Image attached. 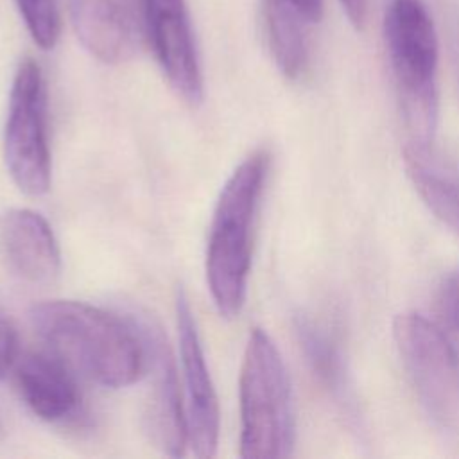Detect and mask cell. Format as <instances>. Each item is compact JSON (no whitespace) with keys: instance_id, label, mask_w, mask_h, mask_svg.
Segmentation results:
<instances>
[{"instance_id":"1","label":"cell","mask_w":459,"mask_h":459,"mask_svg":"<svg viewBox=\"0 0 459 459\" xmlns=\"http://www.w3.org/2000/svg\"><path fill=\"white\" fill-rule=\"evenodd\" d=\"M29 317L45 346L84 380L118 389L145 373V342L133 317L72 299L38 303Z\"/></svg>"},{"instance_id":"2","label":"cell","mask_w":459,"mask_h":459,"mask_svg":"<svg viewBox=\"0 0 459 459\" xmlns=\"http://www.w3.org/2000/svg\"><path fill=\"white\" fill-rule=\"evenodd\" d=\"M269 172V154L255 151L221 188L206 240V283L222 317L233 319L246 303L253 228Z\"/></svg>"},{"instance_id":"3","label":"cell","mask_w":459,"mask_h":459,"mask_svg":"<svg viewBox=\"0 0 459 459\" xmlns=\"http://www.w3.org/2000/svg\"><path fill=\"white\" fill-rule=\"evenodd\" d=\"M384 43L409 143L432 145L439 115V43L427 5L421 0H391Z\"/></svg>"},{"instance_id":"4","label":"cell","mask_w":459,"mask_h":459,"mask_svg":"<svg viewBox=\"0 0 459 459\" xmlns=\"http://www.w3.org/2000/svg\"><path fill=\"white\" fill-rule=\"evenodd\" d=\"M238 455L278 459L292 452L296 437L292 389L280 350L267 332L253 328L238 377Z\"/></svg>"},{"instance_id":"5","label":"cell","mask_w":459,"mask_h":459,"mask_svg":"<svg viewBox=\"0 0 459 459\" xmlns=\"http://www.w3.org/2000/svg\"><path fill=\"white\" fill-rule=\"evenodd\" d=\"M4 160L14 185L27 195L50 188L47 84L41 66L27 57L14 74L4 127Z\"/></svg>"},{"instance_id":"6","label":"cell","mask_w":459,"mask_h":459,"mask_svg":"<svg viewBox=\"0 0 459 459\" xmlns=\"http://www.w3.org/2000/svg\"><path fill=\"white\" fill-rule=\"evenodd\" d=\"M402 366L429 418L441 429L459 427V355L441 328L418 312L393 323Z\"/></svg>"},{"instance_id":"7","label":"cell","mask_w":459,"mask_h":459,"mask_svg":"<svg viewBox=\"0 0 459 459\" xmlns=\"http://www.w3.org/2000/svg\"><path fill=\"white\" fill-rule=\"evenodd\" d=\"M145 342V373L149 389L143 402V430L161 454L185 455L188 446L186 411L178 378L174 355L158 326L145 319H133Z\"/></svg>"},{"instance_id":"8","label":"cell","mask_w":459,"mask_h":459,"mask_svg":"<svg viewBox=\"0 0 459 459\" xmlns=\"http://www.w3.org/2000/svg\"><path fill=\"white\" fill-rule=\"evenodd\" d=\"M176 328L186 411L188 446L199 459L217 454L221 412L215 385L204 359L197 323L183 289L176 292Z\"/></svg>"},{"instance_id":"9","label":"cell","mask_w":459,"mask_h":459,"mask_svg":"<svg viewBox=\"0 0 459 459\" xmlns=\"http://www.w3.org/2000/svg\"><path fill=\"white\" fill-rule=\"evenodd\" d=\"M143 32L170 88L186 104L203 100V72L186 0H138Z\"/></svg>"},{"instance_id":"10","label":"cell","mask_w":459,"mask_h":459,"mask_svg":"<svg viewBox=\"0 0 459 459\" xmlns=\"http://www.w3.org/2000/svg\"><path fill=\"white\" fill-rule=\"evenodd\" d=\"M72 27L81 45L106 65L129 61L143 25L138 0H68Z\"/></svg>"},{"instance_id":"11","label":"cell","mask_w":459,"mask_h":459,"mask_svg":"<svg viewBox=\"0 0 459 459\" xmlns=\"http://www.w3.org/2000/svg\"><path fill=\"white\" fill-rule=\"evenodd\" d=\"M9 375L22 402L39 420L63 423L79 412L77 373L48 348L20 351Z\"/></svg>"},{"instance_id":"12","label":"cell","mask_w":459,"mask_h":459,"mask_svg":"<svg viewBox=\"0 0 459 459\" xmlns=\"http://www.w3.org/2000/svg\"><path fill=\"white\" fill-rule=\"evenodd\" d=\"M0 255L7 269L27 283H50L61 271L54 230L30 208H11L0 217Z\"/></svg>"},{"instance_id":"13","label":"cell","mask_w":459,"mask_h":459,"mask_svg":"<svg viewBox=\"0 0 459 459\" xmlns=\"http://www.w3.org/2000/svg\"><path fill=\"white\" fill-rule=\"evenodd\" d=\"M403 165L429 210L459 233V169L432 151V145L409 143Z\"/></svg>"},{"instance_id":"14","label":"cell","mask_w":459,"mask_h":459,"mask_svg":"<svg viewBox=\"0 0 459 459\" xmlns=\"http://www.w3.org/2000/svg\"><path fill=\"white\" fill-rule=\"evenodd\" d=\"M296 332L312 373L337 403L351 412L355 409L353 387L342 350L335 337L308 317H298Z\"/></svg>"},{"instance_id":"15","label":"cell","mask_w":459,"mask_h":459,"mask_svg":"<svg viewBox=\"0 0 459 459\" xmlns=\"http://www.w3.org/2000/svg\"><path fill=\"white\" fill-rule=\"evenodd\" d=\"M267 45L278 70L296 79L308 61V41L305 25L308 23L289 0H262Z\"/></svg>"},{"instance_id":"16","label":"cell","mask_w":459,"mask_h":459,"mask_svg":"<svg viewBox=\"0 0 459 459\" xmlns=\"http://www.w3.org/2000/svg\"><path fill=\"white\" fill-rule=\"evenodd\" d=\"M14 4L34 43L43 50L54 48L61 30L57 2L56 0H14Z\"/></svg>"},{"instance_id":"17","label":"cell","mask_w":459,"mask_h":459,"mask_svg":"<svg viewBox=\"0 0 459 459\" xmlns=\"http://www.w3.org/2000/svg\"><path fill=\"white\" fill-rule=\"evenodd\" d=\"M20 355V339L13 321L0 308V378L7 377Z\"/></svg>"},{"instance_id":"18","label":"cell","mask_w":459,"mask_h":459,"mask_svg":"<svg viewBox=\"0 0 459 459\" xmlns=\"http://www.w3.org/2000/svg\"><path fill=\"white\" fill-rule=\"evenodd\" d=\"M439 305L448 323L459 330V269L443 283Z\"/></svg>"},{"instance_id":"19","label":"cell","mask_w":459,"mask_h":459,"mask_svg":"<svg viewBox=\"0 0 459 459\" xmlns=\"http://www.w3.org/2000/svg\"><path fill=\"white\" fill-rule=\"evenodd\" d=\"M448 38H450V56H452L454 74H455L457 90H459V5L452 7L450 22H448Z\"/></svg>"},{"instance_id":"20","label":"cell","mask_w":459,"mask_h":459,"mask_svg":"<svg viewBox=\"0 0 459 459\" xmlns=\"http://www.w3.org/2000/svg\"><path fill=\"white\" fill-rule=\"evenodd\" d=\"M348 22L355 29H362L368 18V0H339Z\"/></svg>"},{"instance_id":"21","label":"cell","mask_w":459,"mask_h":459,"mask_svg":"<svg viewBox=\"0 0 459 459\" xmlns=\"http://www.w3.org/2000/svg\"><path fill=\"white\" fill-rule=\"evenodd\" d=\"M308 23H317L323 16V0H289Z\"/></svg>"},{"instance_id":"22","label":"cell","mask_w":459,"mask_h":459,"mask_svg":"<svg viewBox=\"0 0 459 459\" xmlns=\"http://www.w3.org/2000/svg\"><path fill=\"white\" fill-rule=\"evenodd\" d=\"M2 434H4V423H2V414H0V437H2Z\"/></svg>"}]
</instances>
